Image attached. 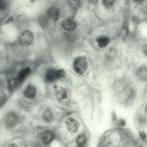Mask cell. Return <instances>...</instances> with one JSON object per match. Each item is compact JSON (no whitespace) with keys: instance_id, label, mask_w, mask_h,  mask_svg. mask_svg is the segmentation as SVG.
Returning <instances> with one entry per match:
<instances>
[{"instance_id":"9a60e30c","label":"cell","mask_w":147,"mask_h":147,"mask_svg":"<svg viewBox=\"0 0 147 147\" xmlns=\"http://www.w3.org/2000/svg\"><path fill=\"white\" fill-rule=\"evenodd\" d=\"M98 46L101 48H103L106 47L110 41L108 37L105 36H102L98 37L96 39Z\"/></svg>"},{"instance_id":"484cf974","label":"cell","mask_w":147,"mask_h":147,"mask_svg":"<svg viewBox=\"0 0 147 147\" xmlns=\"http://www.w3.org/2000/svg\"><path fill=\"white\" fill-rule=\"evenodd\" d=\"M7 147H18L16 144H11L9 145Z\"/></svg>"},{"instance_id":"44dd1931","label":"cell","mask_w":147,"mask_h":147,"mask_svg":"<svg viewBox=\"0 0 147 147\" xmlns=\"http://www.w3.org/2000/svg\"><path fill=\"white\" fill-rule=\"evenodd\" d=\"M69 3L72 7L75 8L80 5V1H69Z\"/></svg>"},{"instance_id":"5bb4252c","label":"cell","mask_w":147,"mask_h":147,"mask_svg":"<svg viewBox=\"0 0 147 147\" xmlns=\"http://www.w3.org/2000/svg\"><path fill=\"white\" fill-rule=\"evenodd\" d=\"M43 120L48 123H50L53 119V114L51 110L47 108L44 111L42 116Z\"/></svg>"},{"instance_id":"277c9868","label":"cell","mask_w":147,"mask_h":147,"mask_svg":"<svg viewBox=\"0 0 147 147\" xmlns=\"http://www.w3.org/2000/svg\"><path fill=\"white\" fill-rule=\"evenodd\" d=\"M34 38L33 33L29 30H26L21 34L19 40V42L22 46H28L32 43Z\"/></svg>"},{"instance_id":"ac0fdd59","label":"cell","mask_w":147,"mask_h":147,"mask_svg":"<svg viewBox=\"0 0 147 147\" xmlns=\"http://www.w3.org/2000/svg\"><path fill=\"white\" fill-rule=\"evenodd\" d=\"M129 34V30L128 24L127 22H125L123 27L121 30V34L124 36H127Z\"/></svg>"},{"instance_id":"8992f818","label":"cell","mask_w":147,"mask_h":147,"mask_svg":"<svg viewBox=\"0 0 147 147\" xmlns=\"http://www.w3.org/2000/svg\"><path fill=\"white\" fill-rule=\"evenodd\" d=\"M18 121V116L15 112L10 111L5 115L4 122L6 126L8 127L11 128L15 126Z\"/></svg>"},{"instance_id":"4316f807","label":"cell","mask_w":147,"mask_h":147,"mask_svg":"<svg viewBox=\"0 0 147 147\" xmlns=\"http://www.w3.org/2000/svg\"><path fill=\"white\" fill-rule=\"evenodd\" d=\"M145 112L146 114L147 115V102L146 103V106H145Z\"/></svg>"},{"instance_id":"7a4b0ae2","label":"cell","mask_w":147,"mask_h":147,"mask_svg":"<svg viewBox=\"0 0 147 147\" xmlns=\"http://www.w3.org/2000/svg\"><path fill=\"white\" fill-rule=\"evenodd\" d=\"M72 67L74 71L77 74H84L88 67V63L86 57L80 56L76 58L73 63Z\"/></svg>"},{"instance_id":"3957f363","label":"cell","mask_w":147,"mask_h":147,"mask_svg":"<svg viewBox=\"0 0 147 147\" xmlns=\"http://www.w3.org/2000/svg\"><path fill=\"white\" fill-rule=\"evenodd\" d=\"M64 71L62 69H50L46 72L45 78L46 81L52 82L65 76Z\"/></svg>"},{"instance_id":"d6986e66","label":"cell","mask_w":147,"mask_h":147,"mask_svg":"<svg viewBox=\"0 0 147 147\" xmlns=\"http://www.w3.org/2000/svg\"><path fill=\"white\" fill-rule=\"evenodd\" d=\"M116 125L118 128H123L126 125V122L125 120L121 118L117 120L116 121Z\"/></svg>"},{"instance_id":"9c48e42d","label":"cell","mask_w":147,"mask_h":147,"mask_svg":"<svg viewBox=\"0 0 147 147\" xmlns=\"http://www.w3.org/2000/svg\"><path fill=\"white\" fill-rule=\"evenodd\" d=\"M23 94L24 96L27 99H34L36 95V88L32 85L28 84L25 88L23 92Z\"/></svg>"},{"instance_id":"4fadbf2b","label":"cell","mask_w":147,"mask_h":147,"mask_svg":"<svg viewBox=\"0 0 147 147\" xmlns=\"http://www.w3.org/2000/svg\"><path fill=\"white\" fill-rule=\"evenodd\" d=\"M136 74L138 78L142 81H147V67L141 66L137 69Z\"/></svg>"},{"instance_id":"8fae6325","label":"cell","mask_w":147,"mask_h":147,"mask_svg":"<svg viewBox=\"0 0 147 147\" xmlns=\"http://www.w3.org/2000/svg\"><path fill=\"white\" fill-rule=\"evenodd\" d=\"M54 89L55 94L58 100H61L66 99L67 98V92L65 88L56 86L55 87Z\"/></svg>"},{"instance_id":"d4e9b609","label":"cell","mask_w":147,"mask_h":147,"mask_svg":"<svg viewBox=\"0 0 147 147\" xmlns=\"http://www.w3.org/2000/svg\"><path fill=\"white\" fill-rule=\"evenodd\" d=\"M142 50L144 54L147 56V45H145L143 46Z\"/></svg>"},{"instance_id":"6da1fadb","label":"cell","mask_w":147,"mask_h":147,"mask_svg":"<svg viewBox=\"0 0 147 147\" xmlns=\"http://www.w3.org/2000/svg\"><path fill=\"white\" fill-rule=\"evenodd\" d=\"M66 130L73 140L79 134L82 132L83 127L80 123L76 119L72 117L67 118L65 121Z\"/></svg>"},{"instance_id":"7c38bea8","label":"cell","mask_w":147,"mask_h":147,"mask_svg":"<svg viewBox=\"0 0 147 147\" xmlns=\"http://www.w3.org/2000/svg\"><path fill=\"white\" fill-rule=\"evenodd\" d=\"M31 70L29 67L22 69L19 72L16 78L18 82H23L30 73Z\"/></svg>"},{"instance_id":"603a6c76","label":"cell","mask_w":147,"mask_h":147,"mask_svg":"<svg viewBox=\"0 0 147 147\" xmlns=\"http://www.w3.org/2000/svg\"><path fill=\"white\" fill-rule=\"evenodd\" d=\"M112 119L113 122H116L117 120V116L115 111H113L112 114Z\"/></svg>"},{"instance_id":"5b68a950","label":"cell","mask_w":147,"mask_h":147,"mask_svg":"<svg viewBox=\"0 0 147 147\" xmlns=\"http://www.w3.org/2000/svg\"><path fill=\"white\" fill-rule=\"evenodd\" d=\"M73 140L74 147H87L88 142V136L83 131L78 135Z\"/></svg>"},{"instance_id":"2e32d148","label":"cell","mask_w":147,"mask_h":147,"mask_svg":"<svg viewBox=\"0 0 147 147\" xmlns=\"http://www.w3.org/2000/svg\"><path fill=\"white\" fill-rule=\"evenodd\" d=\"M18 82L16 78H11L8 80V87L10 91H12L16 88Z\"/></svg>"},{"instance_id":"83f0119b","label":"cell","mask_w":147,"mask_h":147,"mask_svg":"<svg viewBox=\"0 0 147 147\" xmlns=\"http://www.w3.org/2000/svg\"><path fill=\"white\" fill-rule=\"evenodd\" d=\"M31 1V2H33L34 1Z\"/></svg>"},{"instance_id":"30bf717a","label":"cell","mask_w":147,"mask_h":147,"mask_svg":"<svg viewBox=\"0 0 147 147\" xmlns=\"http://www.w3.org/2000/svg\"><path fill=\"white\" fill-rule=\"evenodd\" d=\"M60 13V9L55 6L51 7L47 11V15L49 18L54 21L57 20Z\"/></svg>"},{"instance_id":"ffe728a7","label":"cell","mask_w":147,"mask_h":147,"mask_svg":"<svg viewBox=\"0 0 147 147\" xmlns=\"http://www.w3.org/2000/svg\"><path fill=\"white\" fill-rule=\"evenodd\" d=\"M115 1L114 0H106L103 1V3L104 6L107 8L112 7L115 3Z\"/></svg>"},{"instance_id":"ba28073f","label":"cell","mask_w":147,"mask_h":147,"mask_svg":"<svg viewBox=\"0 0 147 147\" xmlns=\"http://www.w3.org/2000/svg\"><path fill=\"white\" fill-rule=\"evenodd\" d=\"M55 133L52 131L46 130L42 133L41 139L42 142L45 144L50 143L55 137Z\"/></svg>"},{"instance_id":"e0dca14e","label":"cell","mask_w":147,"mask_h":147,"mask_svg":"<svg viewBox=\"0 0 147 147\" xmlns=\"http://www.w3.org/2000/svg\"><path fill=\"white\" fill-rule=\"evenodd\" d=\"M138 137L141 141L145 143L147 140V131L141 130L138 131Z\"/></svg>"},{"instance_id":"7402d4cb","label":"cell","mask_w":147,"mask_h":147,"mask_svg":"<svg viewBox=\"0 0 147 147\" xmlns=\"http://www.w3.org/2000/svg\"><path fill=\"white\" fill-rule=\"evenodd\" d=\"M6 7V4L4 1L3 0L0 1V9L3 10L5 9Z\"/></svg>"},{"instance_id":"cb8c5ba5","label":"cell","mask_w":147,"mask_h":147,"mask_svg":"<svg viewBox=\"0 0 147 147\" xmlns=\"http://www.w3.org/2000/svg\"><path fill=\"white\" fill-rule=\"evenodd\" d=\"M13 20V18L12 17L10 16L9 17L8 19L4 22V24H7Z\"/></svg>"},{"instance_id":"52a82bcc","label":"cell","mask_w":147,"mask_h":147,"mask_svg":"<svg viewBox=\"0 0 147 147\" xmlns=\"http://www.w3.org/2000/svg\"><path fill=\"white\" fill-rule=\"evenodd\" d=\"M62 28L64 30L71 31L75 30L77 26L76 22L74 20L66 19L62 21L61 24Z\"/></svg>"}]
</instances>
